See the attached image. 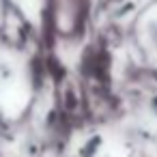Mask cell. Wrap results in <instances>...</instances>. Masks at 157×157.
<instances>
[]
</instances>
